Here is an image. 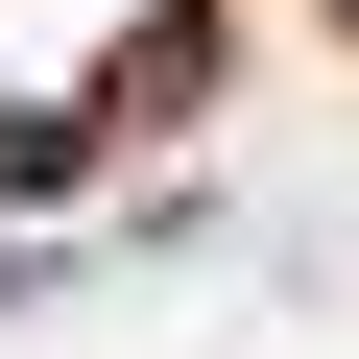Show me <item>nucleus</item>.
<instances>
[{
	"label": "nucleus",
	"instance_id": "nucleus-1",
	"mask_svg": "<svg viewBox=\"0 0 359 359\" xmlns=\"http://www.w3.org/2000/svg\"><path fill=\"white\" fill-rule=\"evenodd\" d=\"M48 192H96V120H0V216H48Z\"/></svg>",
	"mask_w": 359,
	"mask_h": 359
}]
</instances>
